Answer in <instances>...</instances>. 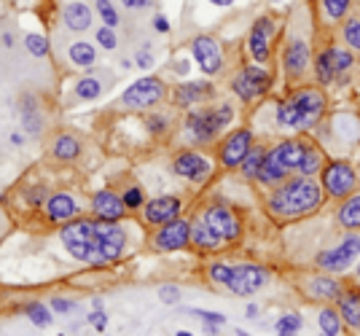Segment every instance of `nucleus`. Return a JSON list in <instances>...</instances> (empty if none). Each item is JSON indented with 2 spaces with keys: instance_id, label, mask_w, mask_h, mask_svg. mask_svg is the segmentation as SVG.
<instances>
[{
  "instance_id": "41",
  "label": "nucleus",
  "mask_w": 360,
  "mask_h": 336,
  "mask_svg": "<svg viewBox=\"0 0 360 336\" xmlns=\"http://www.w3.org/2000/svg\"><path fill=\"white\" fill-rule=\"evenodd\" d=\"M301 328V318L299 315H285V318H280L277 321V331L283 336H290V334H296Z\"/></svg>"
},
{
  "instance_id": "48",
  "label": "nucleus",
  "mask_w": 360,
  "mask_h": 336,
  "mask_svg": "<svg viewBox=\"0 0 360 336\" xmlns=\"http://www.w3.org/2000/svg\"><path fill=\"white\" fill-rule=\"evenodd\" d=\"M91 321V325H94V328H97V331H103V328H105V315H103V312H100V309H97V312H94V315H91L89 318Z\"/></svg>"
},
{
  "instance_id": "52",
  "label": "nucleus",
  "mask_w": 360,
  "mask_h": 336,
  "mask_svg": "<svg viewBox=\"0 0 360 336\" xmlns=\"http://www.w3.org/2000/svg\"><path fill=\"white\" fill-rule=\"evenodd\" d=\"M210 3H215V6H221V8H224V6H231L234 0H210Z\"/></svg>"
},
{
  "instance_id": "15",
  "label": "nucleus",
  "mask_w": 360,
  "mask_h": 336,
  "mask_svg": "<svg viewBox=\"0 0 360 336\" xmlns=\"http://www.w3.org/2000/svg\"><path fill=\"white\" fill-rule=\"evenodd\" d=\"M191 51H194V60H196V65L202 67V73L215 76V73L221 70V65H224V51H221L215 38L199 35V38H194V44H191Z\"/></svg>"
},
{
  "instance_id": "12",
  "label": "nucleus",
  "mask_w": 360,
  "mask_h": 336,
  "mask_svg": "<svg viewBox=\"0 0 360 336\" xmlns=\"http://www.w3.org/2000/svg\"><path fill=\"white\" fill-rule=\"evenodd\" d=\"M172 169H175V175L186 178V181L205 183V181L210 178L212 164H210V159H207V156H202V153L183 151V153H178V156H175V162H172Z\"/></svg>"
},
{
  "instance_id": "34",
  "label": "nucleus",
  "mask_w": 360,
  "mask_h": 336,
  "mask_svg": "<svg viewBox=\"0 0 360 336\" xmlns=\"http://www.w3.org/2000/svg\"><path fill=\"white\" fill-rule=\"evenodd\" d=\"M349 3H352V0H323V16H326L328 22H339V19H345L347 11H349Z\"/></svg>"
},
{
  "instance_id": "23",
  "label": "nucleus",
  "mask_w": 360,
  "mask_h": 336,
  "mask_svg": "<svg viewBox=\"0 0 360 336\" xmlns=\"http://www.w3.org/2000/svg\"><path fill=\"white\" fill-rule=\"evenodd\" d=\"M78 202H75L70 194H54V197L46 199V215L51 221H70L78 215Z\"/></svg>"
},
{
  "instance_id": "7",
  "label": "nucleus",
  "mask_w": 360,
  "mask_h": 336,
  "mask_svg": "<svg viewBox=\"0 0 360 336\" xmlns=\"http://www.w3.org/2000/svg\"><path fill=\"white\" fill-rule=\"evenodd\" d=\"M320 172H323L320 186H323V191L333 199H345L358 188V172L352 169L349 162H330V164H326Z\"/></svg>"
},
{
  "instance_id": "10",
  "label": "nucleus",
  "mask_w": 360,
  "mask_h": 336,
  "mask_svg": "<svg viewBox=\"0 0 360 336\" xmlns=\"http://www.w3.org/2000/svg\"><path fill=\"white\" fill-rule=\"evenodd\" d=\"M269 84H271V76L266 70H261V67H245V70H240V76L231 81V89H234V94L240 100L253 103L261 94L269 92Z\"/></svg>"
},
{
  "instance_id": "35",
  "label": "nucleus",
  "mask_w": 360,
  "mask_h": 336,
  "mask_svg": "<svg viewBox=\"0 0 360 336\" xmlns=\"http://www.w3.org/2000/svg\"><path fill=\"white\" fill-rule=\"evenodd\" d=\"M342 41L349 51H360V19H347L342 27Z\"/></svg>"
},
{
  "instance_id": "5",
  "label": "nucleus",
  "mask_w": 360,
  "mask_h": 336,
  "mask_svg": "<svg viewBox=\"0 0 360 336\" xmlns=\"http://www.w3.org/2000/svg\"><path fill=\"white\" fill-rule=\"evenodd\" d=\"M234 119V108L231 105H218V108H205V110H194L188 116V132L196 143H210L215 140L226 127Z\"/></svg>"
},
{
  "instance_id": "2",
  "label": "nucleus",
  "mask_w": 360,
  "mask_h": 336,
  "mask_svg": "<svg viewBox=\"0 0 360 336\" xmlns=\"http://www.w3.org/2000/svg\"><path fill=\"white\" fill-rule=\"evenodd\" d=\"M323 205V186L312 175L285 178L277 183L274 194L269 197V210L280 218H299V215L315 213Z\"/></svg>"
},
{
  "instance_id": "28",
  "label": "nucleus",
  "mask_w": 360,
  "mask_h": 336,
  "mask_svg": "<svg viewBox=\"0 0 360 336\" xmlns=\"http://www.w3.org/2000/svg\"><path fill=\"white\" fill-rule=\"evenodd\" d=\"M315 73H317V81L323 84V86H328V84H333L336 81V67H333V60H330V46L323 49L320 54L315 57Z\"/></svg>"
},
{
  "instance_id": "3",
  "label": "nucleus",
  "mask_w": 360,
  "mask_h": 336,
  "mask_svg": "<svg viewBox=\"0 0 360 336\" xmlns=\"http://www.w3.org/2000/svg\"><path fill=\"white\" fill-rule=\"evenodd\" d=\"M323 110H326V94L315 86H304L277 105V124L288 129H309L320 122Z\"/></svg>"
},
{
  "instance_id": "32",
  "label": "nucleus",
  "mask_w": 360,
  "mask_h": 336,
  "mask_svg": "<svg viewBox=\"0 0 360 336\" xmlns=\"http://www.w3.org/2000/svg\"><path fill=\"white\" fill-rule=\"evenodd\" d=\"M264 156H266V151H264L261 146H258V148H250V151H248V156L242 159V164H240L242 175H245V178H255V175H258V169H261Z\"/></svg>"
},
{
  "instance_id": "45",
  "label": "nucleus",
  "mask_w": 360,
  "mask_h": 336,
  "mask_svg": "<svg viewBox=\"0 0 360 336\" xmlns=\"http://www.w3.org/2000/svg\"><path fill=\"white\" fill-rule=\"evenodd\" d=\"M51 309H57V312H70V309H75V304L68 302V299H54V302H51Z\"/></svg>"
},
{
  "instance_id": "36",
  "label": "nucleus",
  "mask_w": 360,
  "mask_h": 336,
  "mask_svg": "<svg viewBox=\"0 0 360 336\" xmlns=\"http://www.w3.org/2000/svg\"><path fill=\"white\" fill-rule=\"evenodd\" d=\"M94 6H97V11H100V16H103V22H105L108 27H119L121 16L116 14V6L110 0H97Z\"/></svg>"
},
{
  "instance_id": "14",
  "label": "nucleus",
  "mask_w": 360,
  "mask_h": 336,
  "mask_svg": "<svg viewBox=\"0 0 360 336\" xmlns=\"http://www.w3.org/2000/svg\"><path fill=\"white\" fill-rule=\"evenodd\" d=\"M188 243H191V224L183 218H172V221L162 224V229L153 237V245L159 250H180Z\"/></svg>"
},
{
  "instance_id": "20",
  "label": "nucleus",
  "mask_w": 360,
  "mask_h": 336,
  "mask_svg": "<svg viewBox=\"0 0 360 336\" xmlns=\"http://www.w3.org/2000/svg\"><path fill=\"white\" fill-rule=\"evenodd\" d=\"M336 309L342 315V323L352 331H360V290L358 288H342L336 299Z\"/></svg>"
},
{
  "instance_id": "31",
  "label": "nucleus",
  "mask_w": 360,
  "mask_h": 336,
  "mask_svg": "<svg viewBox=\"0 0 360 336\" xmlns=\"http://www.w3.org/2000/svg\"><path fill=\"white\" fill-rule=\"evenodd\" d=\"M78 151H81V146H78V140L73 135H60L57 143H54V156L62 159V162H73Z\"/></svg>"
},
{
  "instance_id": "17",
  "label": "nucleus",
  "mask_w": 360,
  "mask_h": 336,
  "mask_svg": "<svg viewBox=\"0 0 360 336\" xmlns=\"http://www.w3.org/2000/svg\"><path fill=\"white\" fill-rule=\"evenodd\" d=\"M271 38H274V19L271 16H261L255 19L253 30H250V57L255 62H266L269 60V49H271Z\"/></svg>"
},
{
  "instance_id": "4",
  "label": "nucleus",
  "mask_w": 360,
  "mask_h": 336,
  "mask_svg": "<svg viewBox=\"0 0 360 336\" xmlns=\"http://www.w3.org/2000/svg\"><path fill=\"white\" fill-rule=\"evenodd\" d=\"M301 151H304V143H301V140H283V143H277L274 148L266 151V156H264L261 169H258L255 178H258L264 186L283 183L290 172L299 169Z\"/></svg>"
},
{
  "instance_id": "9",
  "label": "nucleus",
  "mask_w": 360,
  "mask_h": 336,
  "mask_svg": "<svg viewBox=\"0 0 360 336\" xmlns=\"http://www.w3.org/2000/svg\"><path fill=\"white\" fill-rule=\"evenodd\" d=\"M165 97V84L159 81V78H140L135 81L127 92L121 94V103L127 108H137V110H143V108H150L156 105L159 100Z\"/></svg>"
},
{
  "instance_id": "37",
  "label": "nucleus",
  "mask_w": 360,
  "mask_h": 336,
  "mask_svg": "<svg viewBox=\"0 0 360 336\" xmlns=\"http://www.w3.org/2000/svg\"><path fill=\"white\" fill-rule=\"evenodd\" d=\"M25 46L30 51L32 57H46V51H49V44H46L44 35H27L25 38Z\"/></svg>"
},
{
  "instance_id": "50",
  "label": "nucleus",
  "mask_w": 360,
  "mask_h": 336,
  "mask_svg": "<svg viewBox=\"0 0 360 336\" xmlns=\"http://www.w3.org/2000/svg\"><path fill=\"white\" fill-rule=\"evenodd\" d=\"M148 127H150V132H162V129H165V119H156V116H150Z\"/></svg>"
},
{
  "instance_id": "42",
  "label": "nucleus",
  "mask_w": 360,
  "mask_h": 336,
  "mask_svg": "<svg viewBox=\"0 0 360 336\" xmlns=\"http://www.w3.org/2000/svg\"><path fill=\"white\" fill-rule=\"evenodd\" d=\"M124 205H127V210H137V207H143V188L140 186H132V188H127V194H124Z\"/></svg>"
},
{
  "instance_id": "30",
  "label": "nucleus",
  "mask_w": 360,
  "mask_h": 336,
  "mask_svg": "<svg viewBox=\"0 0 360 336\" xmlns=\"http://www.w3.org/2000/svg\"><path fill=\"white\" fill-rule=\"evenodd\" d=\"M68 57H70V62L78 65V67H89V65H94V60H97V51H94L91 44L78 41V44H73V46L68 49Z\"/></svg>"
},
{
  "instance_id": "47",
  "label": "nucleus",
  "mask_w": 360,
  "mask_h": 336,
  "mask_svg": "<svg viewBox=\"0 0 360 336\" xmlns=\"http://www.w3.org/2000/svg\"><path fill=\"white\" fill-rule=\"evenodd\" d=\"M135 62H137V67H150V65H153V57H150V51H140L135 57Z\"/></svg>"
},
{
  "instance_id": "6",
  "label": "nucleus",
  "mask_w": 360,
  "mask_h": 336,
  "mask_svg": "<svg viewBox=\"0 0 360 336\" xmlns=\"http://www.w3.org/2000/svg\"><path fill=\"white\" fill-rule=\"evenodd\" d=\"M360 259V234H347L339 245H333L328 250H323L317 256V269L336 275V272H347L355 261Z\"/></svg>"
},
{
  "instance_id": "13",
  "label": "nucleus",
  "mask_w": 360,
  "mask_h": 336,
  "mask_svg": "<svg viewBox=\"0 0 360 336\" xmlns=\"http://www.w3.org/2000/svg\"><path fill=\"white\" fill-rule=\"evenodd\" d=\"M283 62H285L288 76L293 78V81H299V78L307 76V70H309V65H312V49H309V44H307L301 35H293V38L288 41Z\"/></svg>"
},
{
  "instance_id": "43",
  "label": "nucleus",
  "mask_w": 360,
  "mask_h": 336,
  "mask_svg": "<svg viewBox=\"0 0 360 336\" xmlns=\"http://www.w3.org/2000/svg\"><path fill=\"white\" fill-rule=\"evenodd\" d=\"M191 315H194V318H199V321L212 323V325H221V323H226V318H224V315H218V312H205V309H191Z\"/></svg>"
},
{
  "instance_id": "21",
  "label": "nucleus",
  "mask_w": 360,
  "mask_h": 336,
  "mask_svg": "<svg viewBox=\"0 0 360 336\" xmlns=\"http://www.w3.org/2000/svg\"><path fill=\"white\" fill-rule=\"evenodd\" d=\"M339 293H342V283L330 275L309 277V283H307V296L317 299V302H336Z\"/></svg>"
},
{
  "instance_id": "26",
  "label": "nucleus",
  "mask_w": 360,
  "mask_h": 336,
  "mask_svg": "<svg viewBox=\"0 0 360 336\" xmlns=\"http://www.w3.org/2000/svg\"><path fill=\"white\" fill-rule=\"evenodd\" d=\"M336 221L345 226V229H360V194H349L345 197L339 213H336Z\"/></svg>"
},
{
  "instance_id": "11",
  "label": "nucleus",
  "mask_w": 360,
  "mask_h": 336,
  "mask_svg": "<svg viewBox=\"0 0 360 336\" xmlns=\"http://www.w3.org/2000/svg\"><path fill=\"white\" fill-rule=\"evenodd\" d=\"M202 218L207 221V226H210L224 243H231V240L240 237L242 224H240V218L234 215L231 207H226V205H210V207L202 213Z\"/></svg>"
},
{
  "instance_id": "39",
  "label": "nucleus",
  "mask_w": 360,
  "mask_h": 336,
  "mask_svg": "<svg viewBox=\"0 0 360 336\" xmlns=\"http://www.w3.org/2000/svg\"><path fill=\"white\" fill-rule=\"evenodd\" d=\"M27 318H30L35 325H41V328L51 323V315H49V309H46L44 304H30V306H27Z\"/></svg>"
},
{
  "instance_id": "33",
  "label": "nucleus",
  "mask_w": 360,
  "mask_h": 336,
  "mask_svg": "<svg viewBox=\"0 0 360 336\" xmlns=\"http://www.w3.org/2000/svg\"><path fill=\"white\" fill-rule=\"evenodd\" d=\"M100 92H103V84L97 78H81L75 84V97L78 100H97Z\"/></svg>"
},
{
  "instance_id": "18",
  "label": "nucleus",
  "mask_w": 360,
  "mask_h": 336,
  "mask_svg": "<svg viewBox=\"0 0 360 336\" xmlns=\"http://www.w3.org/2000/svg\"><path fill=\"white\" fill-rule=\"evenodd\" d=\"M91 210L103 221H121V215L127 213V205L113 191H97L94 199H91Z\"/></svg>"
},
{
  "instance_id": "46",
  "label": "nucleus",
  "mask_w": 360,
  "mask_h": 336,
  "mask_svg": "<svg viewBox=\"0 0 360 336\" xmlns=\"http://www.w3.org/2000/svg\"><path fill=\"white\" fill-rule=\"evenodd\" d=\"M124 3V8H129V11H140V8H146L150 0H121Z\"/></svg>"
},
{
  "instance_id": "25",
  "label": "nucleus",
  "mask_w": 360,
  "mask_h": 336,
  "mask_svg": "<svg viewBox=\"0 0 360 336\" xmlns=\"http://www.w3.org/2000/svg\"><path fill=\"white\" fill-rule=\"evenodd\" d=\"M191 243H194L199 250H215V247L224 245V240H221V237L207 226V221L199 215L194 224H191Z\"/></svg>"
},
{
  "instance_id": "53",
  "label": "nucleus",
  "mask_w": 360,
  "mask_h": 336,
  "mask_svg": "<svg viewBox=\"0 0 360 336\" xmlns=\"http://www.w3.org/2000/svg\"><path fill=\"white\" fill-rule=\"evenodd\" d=\"M358 277H360V266H358Z\"/></svg>"
},
{
  "instance_id": "8",
  "label": "nucleus",
  "mask_w": 360,
  "mask_h": 336,
  "mask_svg": "<svg viewBox=\"0 0 360 336\" xmlns=\"http://www.w3.org/2000/svg\"><path fill=\"white\" fill-rule=\"evenodd\" d=\"M269 283V272L258 264H240L231 266V277L226 283V288L237 296H253L255 290H261Z\"/></svg>"
},
{
  "instance_id": "38",
  "label": "nucleus",
  "mask_w": 360,
  "mask_h": 336,
  "mask_svg": "<svg viewBox=\"0 0 360 336\" xmlns=\"http://www.w3.org/2000/svg\"><path fill=\"white\" fill-rule=\"evenodd\" d=\"M97 44H100V46L103 49H108V51H113V49L119 46V38H116V30H113V27H100V30H97Z\"/></svg>"
},
{
  "instance_id": "49",
  "label": "nucleus",
  "mask_w": 360,
  "mask_h": 336,
  "mask_svg": "<svg viewBox=\"0 0 360 336\" xmlns=\"http://www.w3.org/2000/svg\"><path fill=\"white\" fill-rule=\"evenodd\" d=\"M153 27L159 32H169V22H167L165 16H156V19H153Z\"/></svg>"
},
{
  "instance_id": "54",
  "label": "nucleus",
  "mask_w": 360,
  "mask_h": 336,
  "mask_svg": "<svg viewBox=\"0 0 360 336\" xmlns=\"http://www.w3.org/2000/svg\"><path fill=\"white\" fill-rule=\"evenodd\" d=\"M274 3H277V0H274Z\"/></svg>"
},
{
  "instance_id": "19",
  "label": "nucleus",
  "mask_w": 360,
  "mask_h": 336,
  "mask_svg": "<svg viewBox=\"0 0 360 336\" xmlns=\"http://www.w3.org/2000/svg\"><path fill=\"white\" fill-rule=\"evenodd\" d=\"M180 213V199L178 197H156L146 205V221L153 226H162L167 221L178 218Z\"/></svg>"
},
{
  "instance_id": "22",
  "label": "nucleus",
  "mask_w": 360,
  "mask_h": 336,
  "mask_svg": "<svg viewBox=\"0 0 360 336\" xmlns=\"http://www.w3.org/2000/svg\"><path fill=\"white\" fill-rule=\"evenodd\" d=\"M210 94L212 86L207 81H188V84H180L178 89L172 92V100H175V105H196Z\"/></svg>"
},
{
  "instance_id": "40",
  "label": "nucleus",
  "mask_w": 360,
  "mask_h": 336,
  "mask_svg": "<svg viewBox=\"0 0 360 336\" xmlns=\"http://www.w3.org/2000/svg\"><path fill=\"white\" fill-rule=\"evenodd\" d=\"M229 277H231V266L229 264H210V280L215 285H226L229 283Z\"/></svg>"
},
{
  "instance_id": "27",
  "label": "nucleus",
  "mask_w": 360,
  "mask_h": 336,
  "mask_svg": "<svg viewBox=\"0 0 360 336\" xmlns=\"http://www.w3.org/2000/svg\"><path fill=\"white\" fill-rule=\"evenodd\" d=\"M323 169V153H320V148L317 146H312V143H304V151H301V162H299V175H312L315 178L317 172Z\"/></svg>"
},
{
  "instance_id": "16",
  "label": "nucleus",
  "mask_w": 360,
  "mask_h": 336,
  "mask_svg": "<svg viewBox=\"0 0 360 336\" xmlns=\"http://www.w3.org/2000/svg\"><path fill=\"white\" fill-rule=\"evenodd\" d=\"M250 148H253V135H250V129H237V132H231V135L224 140V146H221V162H224V167H229V169L240 167L242 159L248 156Z\"/></svg>"
},
{
  "instance_id": "29",
  "label": "nucleus",
  "mask_w": 360,
  "mask_h": 336,
  "mask_svg": "<svg viewBox=\"0 0 360 336\" xmlns=\"http://www.w3.org/2000/svg\"><path fill=\"white\" fill-rule=\"evenodd\" d=\"M317 321H320V331L323 334H342L345 331V323H342V315H339V309H333V306H323L320 309V315H317Z\"/></svg>"
},
{
  "instance_id": "51",
  "label": "nucleus",
  "mask_w": 360,
  "mask_h": 336,
  "mask_svg": "<svg viewBox=\"0 0 360 336\" xmlns=\"http://www.w3.org/2000/svg\"><path fill=\"white\" fill-rule=\"evenodd\" d=\"M248 318H258V306H255V304L248 306Z\"/></svg>"
},
{
  "instance_id": "44",
  "label": "nucleus",
  "mask_w": 360,
  "mask_h": 336,
  "mask_svg": "<svg viewBox=\"0 0 360 336\" xmlns=\"http://www.w3.org/2000/svg\"><path fill=\"white\" fill-rule=\"evenodd\" d=\"M159 296H162V302H169V304H172V302H178V299H180L178 288H169V285L159 290Z\"/></svg>"
},
{
  "instance_id": "24",
  "label": "nucleus",
  "mask_w": 360,
  "mask_h": 336,
  "mask_svg": "<svg viewBox=\"0 0 360 336\" xmlns=\"http://www.w3.org/2000/svg\"><path fill=\"white\" fill-rule=\"evenodd\" d=\"M62 19H65V25L73 32H84V30H89V25H91V8L86 3L75 0V3H68V6H65Z\"/></svg>"
},
{
  "instance_id": "1",
  "label": "nucleus",
  "mask_w": 360,
  "mask_h": 336,
  "mask_svg": "<svg viewBox=\"0 0 360 336\" xmlns=\"http://www.w3.org/2000/svg\"><path fill=\"white\" fill-rule=\"evenodd\" d=\"M65 250L86 264H110L124 253L127 234L116 221H73L60 231Z\"/></svg>"
}]
</instances>
